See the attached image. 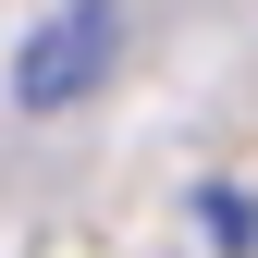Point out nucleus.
<instances>
[{"label":"nucleus","mask_w":258,"mask_h":258,"mask_svg":"<svg viewBox=\"0 0 258 258\" xmlns=\"http://www.w3.org/2000/svg\"><path fill=\"white\" fill-rule=\"evenodd\" d=\"M111 49H123L111 0H74V13H49L37 37H25V61H13V99H25V111H74L86 86L111 74Z\"/></svg>","instance_id":"obj_1"}]
</instances>
